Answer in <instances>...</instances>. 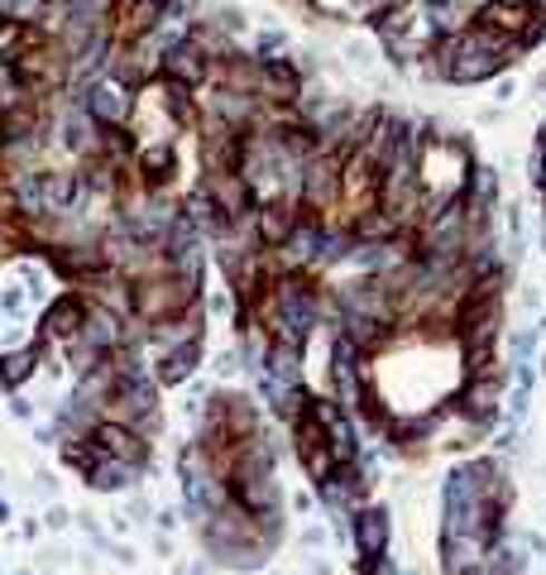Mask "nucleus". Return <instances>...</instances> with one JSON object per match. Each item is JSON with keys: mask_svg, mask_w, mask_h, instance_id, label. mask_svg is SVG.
I'll return each instance as SVG.
<instances>
[{"mask_svg": "<svg viewBox=\"0 0 546 575\" xmlns=\"http://www.w3.org/2000/svg\"><path fill=\"white\" fill-rule=\"evenodd\" d=\"M298 206L316 221H331L335 212H341V154L335 149H316L308 164H302Z\"/></svg>", "mask_w": 546, "mask_h": 575, "instance_id": "f257e3e1", "label": "nucleus"}, {"mask_svg": "<svg viewBox=\"0 0 546 575\" xmlns=\"http://www.w3.org/2000/svg\"><path fill=\"white\" fill-rule=\"evenodd\" d=\"M383 202V164L369 158L364 149H345L341 154V212H350V221L374 212Z\"/></svg>", "mask_w": 546, "mask_h": 575, "instance_id": "f03ea898", "label": "nucleus"}, {"mask_svg": "<svg viewBox=\"0 0 546 575\" xmlns=\"http://www.w3.org/2000/svg\"><path fill=\"white\" fill-rule=\"evenodd\" d=\"M77 106H82L96 125H130V120H135V91L120 87L116 77H106V72L96 77V82L82 87Z\"/></svg>", "mask_w": 546, "mask_h": 575, "instance_id": "7ed1b4c3", "label": "nucleus"}, {"mask_svg": "<svg viewBox=\"0 0 546 575\" xmlns=\"http://www.w3.org/2000/svg\"><path fill=\"white\" fill-rule=\"evenodd\" d=\"M158 77H168V82H178V87H192V91H202L206 87V77H212V53L183 35L178 43H168L164 48V62H158Z\"/></svg>", "mask_w": 546, "mask_h": 575, "instance_id": "20e7f679", "label": "nucleus"}, {"mask_svg": "<svg viewBox=\"0 0 546 575\" xmlns=\"http://www.w3.org/2000/svg\"><path fill=\"white\" fill-rule=\"evenodd\" d=\"M254 235H260V245L264 250H279L287 245V235L298 231V221H302V206L293 197H269V202H254Z\"/></svg>", "mask_w": 546, "mask_h": 575, "instance_id": "39448f33", "label": "nucleus"}, {"mask_svg": "<svg viewBox=\"0 0 546 575\" xmlns=\"http://www.w3.org/2000/svg\"><path fill=\"white\" fill-rule=\"evenodd\" d=\"M91 446L101 456H110V460H120V466H144V456H149V441L139 437V431L130 427V422H91Z\"/></svg>", "mask_w": 546, "mask_h": 575, "instance_id": "423d86ee", "label": "nucleus"}, {"mask_svg": "<svg viewBox=\"0 0 546 575\" xmlns=\"http://www.w3.org/2000/svg\"><path fill=\"white\" fill-rule=\"evenodd\" d=\"M202 187H206V197H212L221 212H226L231 226L254 212V187L245 183V173H240V168H235V173H206Z\"/></svg>", "mask_w": 546, "mask_h": 575, "instance_id": "0eeeda50", "label": "nucleus"}, {"mask_svg": "<svg viewBox=\"0 0 546 575\" xmlns=\"http://www.w3.org/2000/svg\"><path fill=\"white\" fill-rule=\"evenodd\" d=\"M87 308L91 298L87 293H62L53 308L43 312V341H58V345H72L82 335V322H87Z\"/></svg>", "mask_w": 546, "mask_h": 575, "instance_id": "6e6552de", "label": "nucleus"}, {"mask_svg": "<svg viewBox=\"0 0 546 575\" xmlns=\"http://www.w3.org/2000/svg\"><path fill=\"white\" fill-rule=\"evenodd\" d=\"M456 403H460V418L485 427L494 412H499V374H470V383H465V393Z\"/></svg>", "mask_w": 546, "mask_h": 575, "instance_id": "1a4fd4ad", "label": "nucleus"}, {"mask_svg": "<svg viewBox=\"0 0 546 575\" xmlns=\"http://www.w3.org/2000/svg\"><path fill=\"white\" fill-rule=\"evenodd\" d=\"M355 547L369 562H379V556L389 552V514H383V508H360L355 514Z\"/></svg>", "mask_w": 546, "mask_h": 575, "instance_id": "9d476101", "label": "nucleus"}, {"mask_svg": "<svg viewBox=\"0 0 546 575\" xmlns=\"http://www.w3.org/2000/svg\"><path fill=\"white\" fill-rule=\"evenodd\" d=\"M197 355H202V341L158 350V370H154L158 383H183V379H192V370H197Z\"/></svg>", "mask_w": 546, "mask_h": 575, "instance_id": "9b49d317", "label": "nucleus"}, {"mask_svg": "<svg viewBox=\"0 0 546 575\" xmlns=\"http://www.w3.org/2000/svg\"><path fill=\"white\" fill-rule=\"evenodd\" d=\"M35 364H39V345H25V350L0 355V389H20V383L35 374Z\"/></svg>", "mask_w": 546, "mask_h": 575, "instance_id": "f8f14e48", "label": "nucleus"}, {"mask_svg": "<svg viewBox=\"0 0 546 575\" xmlns=\"http://www.w3.org/2000/svg\"><path fill=\"white\" fill-rule=\"evenodd\" d=\"M250 53H260V58H283V53H293V43H287L283 29H260V35L250 39Z\"/></svg>", "mask_w": 546, "mask_h": 575, "instance_id": "ddd939ff", "label": "nucleus"}, {"mask_svg": "<svg viewBox=\"0 0 546 575\" xmlns=\"http://www.w3.org/2000/svg\"><path fill=\"white\" fill-rule=\"evenodd\" d=\"M212 20L226 29V35H250V14H245V6H235V0H226V6H212Z\"/></svg>", "mask_w": 546, "mask_h": 575, "instance_id": "4468645a", "label": "nucleus"}, {"mask_svg": "<svg viewBox=\"0 0 546 575\" xmlns=\"http://www.w3.org/2000/svg\"><path fill=\"white\" fill-rule=\"evenodd\" d=\"M48 10V0H0V14L6 20H20V25H39Z\"/></svg>", "mask_w": 546, "mask_h": 575, "instance_id": "2eb2a0df", "label": "nucleus"}, {"mask_svg": "<svg viewBox=\"0 0 546 575\" xmlns=\"http://www.w3.org/2000/svg\"><path fill=\"white\" fill-rule=\"evenodd\" d=\"M20 20H0V58H14V48H20Z\"/></svg>", "mask_w": 546, "mask_h": 575, "instance_id": "dca6fc26", "label": "nucleus"}, {"mask_svg": "<svg viewBox=\"0 0 546 575\" xmlns=\"http://www.w3.org/2000/svg\"><path fill=\"white\" fill-rule=\"evenodd\" d=\"M494 91H499V101H513V91H518V87H513V77L499 72V87H494Z\"/></svg>", "mask_w": 546, "mask_h": 575, "instance_id": "f3484780", "label": "nucleus"}, {"mask_svg": "<svg viewBox=\"0 0 546 575\" xmlns=\"http://www.w3.org/2000/svg\"><path fill=\"white\" fill-rule=\"evenodd\" d=\"M537 183H542V192H546V154H542V164H537Z\"/></svg>", "mask_w": 546, "mask_h": 575, "instance_id": "a211bd4d", "label": "nucleus"}, {"mask_svg": "<svg viewBox=\"0 0 546 575\" xmlns=\"http://www.w3.org/2000/svg\"><path fill=\"white\" fill-rule=\"evenodd\" d=\"M537 149L546 154V120H542V135H537Z\"/></svg>", "mask_w": 546, "mask_h": 575, "instance_id": "6ab92c4d", "label": "nucleus"}, {"mask_svg": "<svg viewBox=\"0 0 546 575\" xmlns=\"http://www.w3.org/2000/svg\"><path fill=\"white\" fill-rule=\"evenodd\" d=\"M0 20H6V14H0Z\"/></svg>", "mask_w": 546, "mask_h": 575, "instance_id": "aec40b11", "label": "nucleus"}]
</instances>
